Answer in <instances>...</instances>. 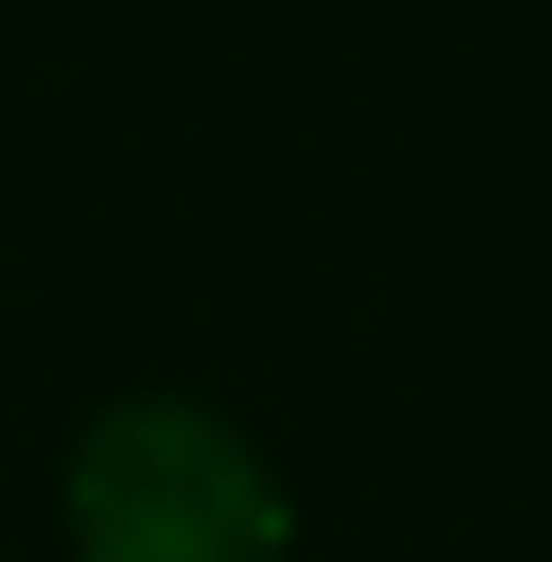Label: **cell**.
<instances>
[{"label": "cell", "mask_w": 552, "mask_h": 562, "mask_svg": "<svg viewBox=\"0 0 552 562\" xmlns=\"http://www.w3.org/2000/svg\"><path fill=\"white\" fill-rule=\"evenodd\" d=\"M74 562H282L292 510L261 448L188 396H125L83 427L63 480Z\"/></svg>", "instance_id": "cell-1"}]
</instances>
